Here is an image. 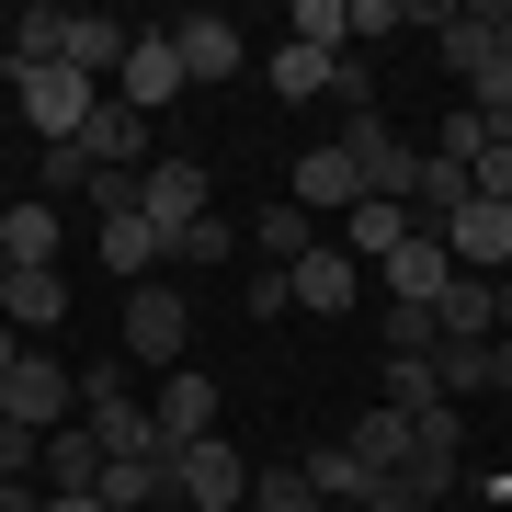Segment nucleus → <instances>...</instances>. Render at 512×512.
I'll return each instance as SVG.
<instances>
[{
  "mask_svg": "<svg viewBox=\"0 0 512 512\" xmlns=\"http://www.w3.org/2000/svg\"><path fill=\"white\" fill-rule=\"evenodd\" d=\"M80 421H92L103 456H171L160 421H148V399L126 387V353H114V365H80Z\"/></svg>",
  "mask_w": 512,
  "mask_h": 512,
  "instance_id": "f257e3e1",
  "label": "nucleus"
},
{
  "mask_svg": "<svg viewBox=\"0 0 512 512\" xmlns=\"http://www.w3.org/2000/svg\"><path fill=\"white\" fill-rule=\"evenodd\" d=\"M126 365H148V376H171V365H194V296L183 285H126Z\"/></svg>",
  "mask_w": 512,
  "mask_h": 512,
  "instance_id": "f03ea898",
  "label": "nucleus"
},
{
  "mask_svg": "<svg viewBox=\"0 0 512 512\" xmlns=\"http://www.w3.org/2000/svg\"><path fill=\"white\" fill-rule=\"evenodd\" d=\"M0 421H23V433H69L80 421V376L57 365V342H23V365L0 376Z\"/></svg>",
  "mask_w": 512,
  "mask_h": 512,
  "instance_id": "7ed1b4c3",
  "label": "nucleus"
},
{
  "mask_svg": "<svg viewBox=\"0 0 512 512\" xmlns=\"http://www.w3.org/2000/svg\"><path fill=\"white\" fill-rule=\"evenodd\" d=\"M12 103H23V126H35L46 148H80V126L103 114V80H80V69H12Z\"/></svg>",
  "mask_w": 512,
  "mask_h": 512,
  "instance_id": "20e7f679",
  "label": "nucleus"
},
{
  "mask_svg": "<svg viewBox=\"0 0 512 512\" xmlns=\"http://www.w3.org/2000/svg\"><path fill=\"white\" fill-rule=\"evenodd\" d=\"M251 456H239L228 433H205V444H183V456H171V501L183 512H251Z\"/></svg>",
  "mask_w": 512,
  "mask_h": 512,
  "instance_id": "39448f33",
  "label": "nucleus"
},
{
  "mask_svg": "<svg viewBox=\"0 0 512 512\" xmlns=\"http://www.w3.org/2000/svg\"><path fill=\"white\" fill-rule=\"evenodd\" d=\"M342 160L365 171V194H387V205H410V194H421V148L387 126V114H353V126H342Z\"/></svg>",
  "mask_w": 512,
  "mask_h": 512,
  "instance_id": "423d86ee",
  "label": "nucleus"
},
{
  "mask_svg": "<svg viewBox=\"0 0 512 512\" xmlns=\"http://www.w3.org/2000/svg\"><path fill=\"white\" fill-rule=\"evenodd\" d=\"M444 285H456V251H444V228H421L410 251L376 262V308H444Z\"/></svg>",
  "mask_w": 512,
  "mask_h": 512,
  "instance_id": "0eeeda50",
  "label": "nucleus"
},
{
  "mask_svg": "<svg viewBox=\"0 0 512 512\" xmlns=\"http://www.w3.org/2000/svg\"><path fill=\"white\" fill-rule=\"evenodd\" d=\"M217 399H228V387L205 376V365H171L160 387H148V421H160V444H171V456H183V444H205V433H217Z\"/></svg>",
  "mask_w": 512,
  "mask_h": 512,
  "instance_id": "6e6552de",
  "label": "nucleus"
},
{
  "mask_svg": "<svg viewBox=\"0 0 512 512\" xmlns=\"http://www.w3.org/2000/svg\"><path fill=\"white\" fill-rule=\"evenodd\" d=\"M285 285H296V308H319V319H353V308H365V296H376V274H365V262L342 251V239H319V251L296 262Z\"/></svg>",
  "mask_w": 512,
  "mask_h": 512,
  "instance_id": "1a4fd4ad",
  "label": "nucleus"
},
{
  "mask_svg": "<svg viewBox=\"0 0 512 512\" xmlns=\"http://www.w3.org/2000/svg\"><path fill=\"white\" fill-rule=\"evenodd\" d=\"M194 80H183V46H171V23L160 35H137L126 46V69H114V103H137V114H160V103H183Z\"/></svg>",
  "mask_w": 512,
  "mask_h": 512,
  "instance_id": "9d476101",
  "label": "nucleus"
},
{
  "mask_svg": "<svg viewBox=\"0 0 512 512\" xmlns=\"http://www.w3.org/2000/svg\"><path fill=\"white\" fill-rule=\"evenodd\" d=\"M126 46H137V23H114V12H69L57 23V69L103 80V92H114V69H126Z\"/></svg>",
  "mask_w": 512,
  "mask_h": 512,
  "instance_id": "9b49d317",
  "label": "nucleus"
},
{
  "mask_svg": "<svg viewBox=\"0 0 512 512\" xmlns=\"http://www.w3.org/2000/svg\"><path fill=\"white\" fill-rule=\"evenodd\" d=\"M444 251H456V274H478V285H501L512 274V205H490L478 194L456 228H444Z\"/></svg>",
  "mask_w": 512,
  "mask_h": 512,
  "instance_id": "f8f14e48",
  "label": "nucleus"
},
{
  "mask_svg": "<svg viewBox=\"0 0 512 512\" xmlns=\"http://www.w3.org/2000/svg\"><path fill=\"white\" fill-rule=\"evenodd\" d=\"M148 217H160V228H194V217H217V183H205V160L160 148V160H148Z\"/></svg>",
  "mask_w": 512,
  "mask_h": 512,
  "instance_id": "ddd939ff",
  "label": "nucleus"
},
{
  "mask_svg": "<svg viewBox=\"0 0 512 512\" xmlns=\"http://www.w3.org/2000/svg\"><path fill=\"white\" fill-rule=\"evenodd\" d=\"M171 46H183V80H194V92L239 80V23H228V12H183V23H171Z\"/></svg>",
  "mask_w": 512,
  "mask_h": 512,
  "instance_id": "4468645a",
  "label": "nucleus"
},
{
  "mask_svg": "<svg viewBox=\"0 0 512 512\" xmlns=\"http://www.w3.org/2000/svg\"><path fill=\"white\" fill-rule=\"evenodd\" d=\"M80 148H92V171H148V160H160V148H148V114L114 103V92H103L92 126H80Z\"/></svg>",
  "mask_w": 512,
  "mask_h": 512,
  "instance_id": "2eb2a0df",
  "label": "nucleus"
},
{
  "mask_svg": "<svg viewBox=\"0 0 512 512\" xmlns=\"http://www.w3.org/2000/svg\"><path fill=\"white\" fill-rule=\"evenodd\" d=\"M296 205H308V217H353V205H365V171L342 160V137L296 160Z\"/></svg>",
  "mask_w": 512,
  "mask_h": 512,
  "instance_id": "dca6fc26",
  "label": "nucleus"
},
{
  "mask_svg": "<svg viewBox=\"0 0 512 512\" xmlns=\"http://www.w3.org/2000/svg\"><path fill=\"white\" fill-rule=\"evenodd\" d=\"M0 251H12V274H57V205L46 194H23V205H0Z\"/></svg>",
  "mask_w": 512,
  "mask_h": 512,
  "instance_id": "f3484780",
  "label": "nucleus"
},
{
  "mask_svg": "<svg viewBox=\"0 0 512 512\" xmlns=\"http://www.w3.org/2000/svg\"><path fill=\"white\" fill-rule=\"evenodd\" d=\"M0 319H12L23 342H57V330H69V262H57V274H12Z\"/></svg>",
  "mask_w": 512,
  "mask_h": 512,
  "instance_id": "a211bd4d",
  "label": "nucleus"
},
{
  "mask_svg": "<svg viewBox=\"0 0 512 512\" xmlns=\"http://www.w3.org/2000/svg\"><path fill=\"white\" fill-rule=\"evenodd\" d=\"M160 262H171V228L148 217V205H137V217H114V228H103V274H114V285H148Z\"/></svg>",
  "mask_w": 512,
  "mask_h": 512,
  "instance_id": "6ab92c4d",
  "label": "nucleus"
},
{
  "mask_svg": "<svg viewBox=\"0 0 512 512\" xmlns=\"http://www.w3.org/2000/svg\"><path fill=\"white\" fill-rule=\"evenodd\" d=\"M410 239H421V217H410V205H387V194H365V205L342 217V251L365 262V274H376L387 251H410Z\"/></svg>",
  "mask_w": 512,
  "mask_h": 512,
  "instance_id": "aec40b11",
  "label": "nucleus"
},
{
  "mask_svg": "<svg viewBox=\"0 0 512 512\" xmlns=\"http://www.w3.org/2000/svg\"><path fill=\"white\" fill-rule=\"evenodd\" d=\"M410 467H433V478L467 467V410H456V399H421V410H410Z\"/></svg>",
  "mask_w": 512,
  "mask_h": 512,
  "instance_id": "412c9836",
  "label": "nucleus"
},
{
  "mask_svg": "<svg viewBox=\"0 0 512 512\" xmlns=\"http://www.w3.org/2000/svg\"><path fill=\"white\" fill-rule=\"evenodd\" d=\"M467 205H478V171H467V160H433V148H421V194H410V217H421V228H456Z\"/></svg>",
  "mask_w": 512,
  "mask_h": 512,
  "instance_id": "4be33fe9",
  "label": "nucleus"
},
{
  "mask_svg": "<svg viewBox=\"0 0 512 512\" xmlns=\"http://www.w3.org/2000/svg\"><path fill=\"white\" fill-rule=\"evenodd\" d=\"M342 57H353V46H296V35H285L274 57H262V80H274L285 103H319V92H330V69H342Z\"/></svg>",
  "mask_w": 512,
  "mask_h": 512,
  "instance_id": "5701e85b",
  "label": "nucleus"
},
{
  "mask_svg": "<svg viewBox=\"0 0 512 512\" xmlns=\"http://www.w3.org/2000/svg\"><path fill=\"white\" fill-rule=\"evenodd\" d=\"M92 501H103V512H160V501H171V456H114Z\"/></svg>",
  "mask_w": 512,
  "mask_h": 512,
  "instance_id": "b1692460",
  "label": "nucleus"
},
{
  "mask_svg": "<svg viewBox=\"0 0 512 512\" xmlns=\"http://www.w3.org/2000/svg\"><path fill=\"white\" fill-rule=\"evenodd\" d=\"M296 467H308V490H319V501H342V512H365V490H376V467L353 456V444H308Z\"/></svg>",
  "mask_w": 512,
  "mask_h": 512,
  "instance_id": "393cba45",
  "label": "nucleus"
},
{
  "mask_svg": "<svg viewBox=\"0 0 512 512\" xmlns=\"http://www.w3.org/2000/svg\"><path fill=\"white\" fill-rule=\"evenodd\" d=\"M251 251H262V262H274V274H296V262H308V251H319V217H308V205H296V194H285V205H274V217H251Z\"/></svg>",
  "mask_w": 512,
  "mask_h": 512,
  "instance_id": "a878e982",
  "label": "nucleus"
},
{
  "mask_svg": "<svg viewBox=\"0 0 512 512\" xmlns=\"http://www.w3.org/2000/svg\"><path fill=\"white\" fill-rule=\"evenodd\" d=\"M103 444H92V421H69V433H46V490H103Z\"/></svg>",
  "mask_w": 512,
  "mask_h": 512,
  "instance_id": "bb28decb",
  "label": "nucleus"
},
{
  "mask_svg": "<svg viewBox=\"0 0 512 512\" xmlns=\"http://www.w3.org/2000/svg\"><path fill=\"white\" fill-rule=\"evenodd\" d=\"M444 342H501V285H478V274L444 285Z\"/></svg>",
  "mask_w": 512,
  "mask_h": 512,
  "instance_id": "cd10ccee",
  "label": "nucleus"
},
{
  "mask_svg": "<svg viewBox=\"0 0 512 512\" xmlns=\"http://www.w3.org/2000/svg\"><path fill=\"white\" fill-rule=\"evenodd\" d=\"M342 444H353V456H365L376 478H387V467H410V410H387V399H376V410H365V421H353V433H342Z\"/></svg>",
  "mask_w": 512,
  "mask_h": 512,
  "instance_id": "c85d7f7f",
  "label": "nucleus"
},
{
  "mask_svg": "<svg viewBox=\"0 0 512 512\" xmlns=\"http://www.w3.org/2000/svg\"><path fill=\"white\" fill-rule=\"evenodd\" d=\"M433 387L444 399H490V342H433Z\"/></svg>",
  "mask_w": 512,
  "mask_h": 512,
  "instance_id": "c756f323",
  "label": "nucleus"
},
{
  "mask_svg": "<svg viewBox=\"0 0 512 512\" xmlns=\"http://www.w3.org/2000/svg\"><path fill=\"white\" fill-rule=\"evenodd\" d=\"M376 399H387V410H421V399H444V387H433V353H387V365H376Z\"/></svg>",
  "mask_w": 512,
  "mask_h": 512,
  "instance_id": "7c9ffc66",
  "label": "nucleus"
},
{
  "mask_svg": "<svg viewBox=\"0 0 512 512\" xmlns=\"http://www.w3.org/2000/svg\"><path fill=\"white\" fill-rule=\"evenodd\" d=\"M501 137H512V126H490V114H467V103H456V114L433 126V160H467V171H478V148H501Z\"/></svg>",
  "mask_w": 512,
  "mask_h": 512,
  "instance_id": "2f4dec72",
  "label": "nucleus"
},
{
  "mask_svg": "<svg viewBox=\"0 0 512 512\" xmlns=\"http://www.w3.org/2000/svg\"><path fill=\"white\" fill-rule=\"evenodd\" d=\"M285 35H296V46H353V0H296Z\"/></svg>",
  "mask_w": 512,
  "mask_h": 512,
  "instance_id": "473e14b6",
  "label": "nucleus"
},
{
  "mask_svg": "<svg viewBox=\"0 0 512 512\" xmlns=\"http://www.w3.org/2000/svg\"><path fill=\"white\" fill-rule=\"evenodd\" d=\"M251 512H330V501L308 490V467H262L251 478Z\"/></svg>",
  "mask_w": 512,
  "mask_h": 512,
  "instance_id": "72a5a7b5",
  "label": "nucleus"
},
{
  "mask_svg": "<svg viewBox=\"0 0 512 512\" xmlns=\"http://www.w3.org/2000/svg\"><path fill=\"white\" fill-rule=\"evenodd\" d=\"M171 262H239V228H228V217H194V228H171Z\"/></svg>",
  "mask_w": 512,
  "mask_h": 512,
  "instance_id": "f704fd0d",
  "label": "nucleus"
},
{
  "mask_svg": "<svg viewBox=\"0 0 512 512\" xmlns=\"http://www.w3.org/2000/svg\"><path fill=\"white\" fill-rule=\"evenodd\" d=\"M376 330H387V353H433L444 342V308H376Z\"/></svg>",
  "mask_w": 512,
  "mask_h": 512,
  "instance_id": "c9c22d12",
  "label": "nucleus"
},
{
  "mask_svg": "<svg viewBox=\"0 0 512 512\" xmlns=\"http://www.w3.org/2000/svg\"><path fill=\"white\" fill-rule=\"evenodd\" d=\"M467 114H490V126H512V46H501L490 69L467 80Z\"/></svg>",
  "mask_w": 512,
  "mask_h": 512,
  "instance_id": "e433bc0d",
  "label": "nucleus"
},
{
  "mask_svg": "<svg viewBox=\"0 0 512 512\" xmlns=\"http://www.w3.org/2000/svg\"><path fill=\"white\" fill-rule=\"evenodd\" d=\"M0 478H46V433H23V421H0Z\"/></svg>",
  "mask_w": 512,
  "mask_h": 512,
  "instance_id": "4c0bfd02",
  "label": "nucleus"
},
{
  "mask_svg": "<svg viewBox=\"0 0 512 512\" xmlns=\"http://www.w3.org/2000/svg\"><path fill=\"white\" fill-rule=\"evenodd\" d=\"M376 35H410V0H353V46H376Z\"/></svg>",
  "mask_w": 512,
  "mask_h": 512,
  "instance_id": "58836bf2",
  "label": "nucleus"
},
{
  "mask_svg": "<svg viewBox=\"0 0 512 512\" xmlns=\"http://www.w3.org/2000/svg\"><path fill=\"white\" fill-rule=\"evenodd\" d=\"M330 103H342V114H376V69H365V57H342V69H330Z\"/></svg>",
  "mask_w": 512,
  "mask_h": 512,
  "instance_id": "ea45409f",
  "label": "nucleus"
},
{
  "mask_svg": "<svg viewBox=\"0 0 512 512\" xmlns=\"http://www.w3.org/2000/svg\"><path fill=\"white\" fill-rule=\"evenodd\" d=\"M239 308H251V319H285V308H296V285L274 274V262H262V274H251V285H239Z\"/></svg>",
  "mask_w": 512,
  "mask_h": 512,
  "instance_id": "a19ab883",
  "label": "nucleus"
},
{
  "mask_svg": "<svg viewBox=\"0 0 512 512\" xmlns=\"http://www.w3.org/2000/svg\"><path fill=\"white\" fill-rule=\"evenodd\" d=\"M478 194H490V205H512V137H501V148H478Z\"/></svg>",
  "mask_w": 512,
  "mask_h": 512,
  "instance_id": "79ce46f5",
  "label": "nucleus"
},
{
  "mask_svg": "<svg viewBox=\"0 0 512 512\" xmlns=\"http://www.w3.org/2000/svg\"><path fill=\"white\" fill-rule=\"evenodd\" d=\"M478 501H490V512H512V467H478Z\"/></svg>",
  "mask_w": 512,
  "mask_h": 512,
  "instance_id": "37998d69",
  "label": "nucleus"
},
{
  "mask_svg": "<svg viewBox=\"0 0 512 512\" xmlns=\"http://www.w3.org/2000/svg\"><path fill=\"white\" fill-rule=\"evenodd\" d=\"M490 399H512V330L490 342Z\"/></svg>",
  "mask_w": 512,
  "mask_h": 512,
  "instance_id": "c03bdc74",
  "label": "nucleus"
},
{
  "mask_svg": "<svg viewBox=\"0 0 512 512\" xmlns=\"http://www.w3.org/2000/svg\"><path fill=\"white\" fill-rule=\"evenodd\" d=\"M46 512H103V501L92 490H46Z\"/></svg>",
  "mask_w": 512,
  "mask_h": 512,
  "instance_id": "a18cd8bd",
  "label": "nucleus"
},
{
  "mask_svg": "<svg viewBox=\"0 0 512 512\" xmlns=\"http://www.w3.org/2000/svg\"><path fill=\"white\" fill-rule=\"evenodd\" d=\"M12 365H23V330H12V319H0V376H12Z\"/></svg>",
  "mask_w": 512,
  "mask_h": 512,
  "instance_id": "49530a36",
  "label": "nucleus"
},
{
  "mask_svg": "<svg viewBox=\"0 0 512 512\" xmlns=\"http://www.w3.org/2000/svg\"><path fill=\"white\" fill-rule=\"evenodd\" d=\"M0 296H12V251H0Z\"/></svg>",
  "mask_w": 512,
  "mask_h": 512,
  "instance_id": "de8ad7c7",
  "label": "nucleus"
},
{
  "mask_svg": "<svg viewBox=\"0 0 512 512\" xmlns=\"http://www.w3.org/2000/svg\"><path fill=\"white\" fill-rule=\"evenodd\" d=\"M160 512H183V501H160Z\"/></svg>",
  "mask_w": 512,
  "mask_h": 512,
  "instance_id": "09e8293b",
  "label": "nucleus"
},
{
  "mask_svg": "<svg viewBox=\"0 0 512 512\" xmlns=\"http://www.w3.org/2000/svg\"><path fill=\"white\" fill-rule=\"evenodd\" d=\"M330 512H342V501H330Z\"/></svg>",
  "mask_w": 512,
  "mask_h": 512,
  "instance_id": "8fccbe9b",
  "label": "nucleus"
}]
</instances>
